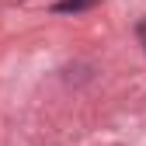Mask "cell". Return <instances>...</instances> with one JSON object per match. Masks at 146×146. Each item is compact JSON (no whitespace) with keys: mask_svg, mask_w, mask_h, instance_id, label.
I'll return each mask as SVG.
<instances>
[{"mask_svg":"<svg viewBox=\"0 0 146 146\" xmlns=\"http://www.w3.org/2000/svg\"><path fill=\"white\" fill-rule=\"evenodd\" d=\"M94 4H98V0H59L52 11H56V14H77V11H87Z\"/></svg>","mask_w":146,"mask_h":146,"instance_id":"obj_1","label":"cell"}]
</instances>
